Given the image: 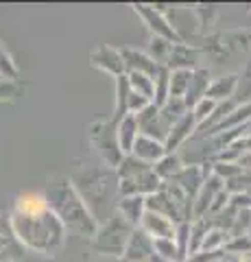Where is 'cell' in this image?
Instances as JSON below:
<instances>
[{
	"instance_id": "1",
	"label": "cell",
	"mask_w": 251,
	"mask_h": 262,
	"mask_svg": "<svg viewBox=\"0 0 251 262\" xmlns=\"http://www.w3.org/2000/svg\"><path fill=\"white\" fill-rule=\"evenodd\" d=\"M75 184L81 199L85 201L87 210L92 216L103 225L116 214L118 201H120V184L116 168H109L105 164H87V166L79 168L75 175L70 177Z\"/></svg>"
},
{
	"instance_id": "2",
	"label": "cell",
	"mask_w": 251,
	"mask_h": 262,
	"mask_svg": "<svg viewBox=\"0 0 251 262\" xmlns=\"http://www.w3.org/2000/svg\"><path fill=\"white\" fill-rule=\"evenodd\" d=\"M44 194L48 208L63 223L66 232L85 236V238H94L96 232H99V221L87 210L85 201L77 192L72 179H68L66 175H51L46 179Z\"/></svg>"
},
{
	"instance_id": "3",
	"label": "cell",
	"mask_w": 251,
	"mask_h": 262,
	"mask_svg": "<svg viewBox=\"0 0 251 262\" xmlns=\"http://www.w3.org/2000/svg\"><path fill=\"white\" fill-rule=\"evenodd\" d=\"M11 227L24 249L35 251L39 256H55L66 243V227L48 208L42 214L24 216L11 212Z\"/></svg>"
},
{
	"instance_id": "4",
	"label": "cell",
	"mask_w": 251,
	"mask_h": 262,
	"mask_svg": "<svg viewBox=\"0 0 251 262\" xmlns=\"http://www.w3.org/2000/svg\"><path fill=\"white\" fill-rule=\"evenodd\" d=\"M116 173L120 184V196H151L159 192L162 184H164L151 164L138 160L133 155H125Z\"/></svg>"
},
{
	"instance_id": "5",
	"label": "cell",
	"mask_w": 251,
	"mask_h": 262,
	"mask_svg": "<svg viewBox=\"0 0 251 262\" xmlns=\"http://www.w3.org/2000/svg\"><path fill=\"white\" fill-rule=\"evenodd\" d=\"M133 229L135 227L120 212H116L109 221L99 225V232L92 238V251L99 253V256H109V258L120 260L129 245Z\"/></svg>"
},
{
	"instance_id": "6",
	"label": "cell",
	"mask_w": 251,
	"mask_h": 262,
	"mask_svg": "<svg viewBox=\"0 0 251 262\" xmlns=\"http://www.w3.org/2000/svg\"><path fill=\"white\" fill-rule=\"evenodd\" d=\"M87 138L90 144L94 146L96 155L101 158V164L109 168H118L120 162L125 160V153L120 149L118 140V125L111 118H101L94 120L90 129H87Z\"/></svg>"
},
{
	"instance_id": "7",
	"label": "cell",
	"mask_w": 251,
	"mask_h": 262,
	"mask_svg": "<svg viewBox=\"0 0 251 262\" xmlns=\"http://www.w3.org/2000/svg\"><path fill=\"white\" fill-rule=\"evenodd\" d=\"M133 9H135V13L144 20V24H147L149 31H151L155 37H164V39H168V42H173V44H181V42H184L181 35L177 33V29L164 18V13H162L155 5H142V3L138 5V3H135Z\"/></svg>"
},
{
	"instance_id": "8",
	"label": "cell",
	"mask_w": 251,
	"mask_h": 262,
	"mask_svg": "<svg viewBox=\"0 0 251 262\" xmlns=\"http://www.w3.org/2000/svg\"><path fill=\"white\" fill-rule=\"evenodd\" d=\"M120 260L123 262H164L155 249V241H153L142 227L133 229L129 245Z\"/></svg>"
},
{
	"instance_id": "9",
	"label": "cell",
	"mask_w": 251,
	"mask_h": 262,
	"mask_svg": "<svg viewBox=\"0 0 251 262\" xmlns=\"http://www.w3.org/2000/svg\"><path fill=\"white\" fill-rule=\"evenodd\" d=\"M90 63L94 66V68L111 75L114 79L127 75L123 51H118V48H114V46H107V44H101L99 48H94L92 55H90Z\"/></svg>"
},
{
	"instance_id": "10",
	"label": "cell",
	"mask_w": 251,
	"mask_h": 262,
	"mask_svg": "<svg viewBox=\"0 0 251 262\" xmlns=\"http://www.w3.org/2000/svg\"><path fill=\"white\" fill-rule=\"evenodd\" d=\"M24 245L18 241L13 227L11 214L0 210V262H15L24 258Z\"/></svg>"
},
{
	"instance_id": "11",
	"label": "cell",
	"mask_w": 251,
	"mask_h": 262,
	"mask_svg": "<svg viewBox=\"0 0 251 262\" xmlns=\"http://www.w3.org/2000/svg\"><path fill=\"white\" fill-rule=\"evenodd\" d=\"M138 118V125H140V136H149V138H155L159 142H166L168 138V129L164 125V120L159 116V107L157 105H149L147 110H142L140 114H135Z\"/></svg>"
},
{
	"instance_id": "12",
	"label": "cell",
	"mask_w": 251,
	"mask_h": 262,
	"mask_svg": "<svg viewBox=\"0 0 251 262\" xmlns=\"http://www.w3.org/2000/svg\"><path fill=\"white\" fill-rule=\"evenodd\" d=\"M225 190V182L218 175H210L208 179H206V184H203V188L199 190V194L194 196V219H206L208 216V212H210V208H212V203H214V199L218 194H221Z\"/></svg>"
},
{
	"instance_id": "13",
	"label": "cell",
	"mask_w": 251,
	"mask_h": 262,
	"mask_svg": "<svg viewBox=\"0 0 251 262\" xmlns=\"http://www.w3.org/2000/svg\"><path fill=\"white\" fill-rule=\"evenodd\" d=\"M197 129H199L197 127V118H194L192 112H188L179 122H175L171 131H168V138L164 142L166 153H177L194 136V131H197Z\"/></svg>"
},
{
	"instance_id": "14",
	"label": "cell",
	"mask_w": 251,
	"mask_h": 262,
	"mask_svg": "<svg viewBox=\"0 0 251 262\" xmlns=\"http://www.w3.org/2000/svg\"><path fill=\"white\" fill-rule=\"evenodd\" d=\"M120 51H123L127 72H142V75H149L151 79H157L162 66L153 61L144 51H135V48H120Z\"/></svg>"
},
{
	"instance_id": "15",
	"label": "cell",
	"mask_w": 251,
	"mask_h": 262,
	"mask_svg": "<svg viewBox=\"0 0 251 262\" xmlns=\"http://www.w3.org/2000/svg\"><path fill=\"white\" fill-rule=\"evenodd\" d=\"M140 227L151 236L153 241H157V238H175V229H177V225L173 223L171 219L162 216V214H157V212H149V210H147V214H144Z\"/></svg>"
},
{
	"instance_id": "16",
	"label": "cell",
	"mask_w": 251,
	"mask_h": 262,
	"mask_svg": "<svg viewBox=\"0 0 251 262\" xmlns=\"http://www.w3.org/2000/svg\"><path fill=\"white\" fill-rule=\"evenodd\" d=\"M212 85V77H210V72L206 68H194L192 72V81H190V88H188V94H186V105H188V110L192 112L197 105L203 101L208 96V90Z\"/></svg>"
},
{
	"instance_id": "17",
	"label": "cell",
	"mask_w": 251,
	"mask_h": 262,
	"mask_svg": "<svg viewBox=\"0 0 251 262\" xmlns=\"http://www.w3.org/2000/svg\"><path fill=\"white\" fill-rule=\"evenodd\" d=\"M131 155H133V158H138V160L151 164V166H155V164L166 155V146H164V142L155 140V138L140 136L135 140V146H133Z\"/></svg>"
},
{
	"instance_id": "18",
	"label": "cell",
	"mask_w": 251,
	"mask_h": 262,
	"mask_svg": "<svg viewBox=\"0 0 251 262\" xmlns=\"http://www.w3.org/2000/svg\"><path fill=\"white\" fill-rule=\"evenodd\" d=\"M46 210H48V201L44 192H22L13 203L15 214H24V216H35Z\"/></svg>"
},
{
	"instance_id": "19",
	"label": "cell",
	"mask_w": 251,
	"mask_h": 262,
	"mask_svg": "<svg viewBox=\"0 0 251 262\" xmlns=\"http://www.w3.org/2000/svg\"><path fill=\"white\" fill-rule=\"evenodd\" d=\"M116 212H120L133 227H140L147 214V196H120Z\"/></svg>"
},
{
	"instance_id": "20",
	"label": "cell",
	"mask_w": 251,
	"mask_h": 262,
	"mask_svg": "<svg viewBox=\"0 0 251 262\" xmlns=\"http://www.w3.org/2000/svg\"><path fill=\"white\" fill-rule=\"evenodd\" d=\"M138 138H140V125H138L135 114H127L118 122V140H120V149H123L125 155H131Z\"/></svg>"
},
{
	"instance_id": "21",
	"label": "cell",
	"mask_w": 251,
	"mask_h": 262,
	"mask_svg": "<svg viewBox=\"0 0 251 262\" xmlns=\"http://www.w3.org/2000/svg\"><path fill=\"white\" fill-rule=\"evenodd\" d=\"M236 88H238V75H225L212 79V85H210L206 98H212L214 103L232 101L234 94H236Z\"/></svg>"
},
{
	"instance_id": "22",
	"label": "cell",
	"mask_w": 251,
	"mask_h": 262,
	"mask_svg": "<svg viewBox=\"0 0 251 262\" xmlns=\"http://www.w3.org/2000/svg\"><path fill=\"white\" fill-rule=\"evenodd\" d=\"M197 53L190 48V44H173V51H171V57H168V63L166 68L168 70H194L197 66Z\"/></svg>"
},
{
	"instance_id": "23",
	"label": "cell",
	"mask_w": 251,
	"mask_h": 262,
	"mask_svg": "<svg viewBox=\"0 0 251 262\" xmlns=\"http://www.w3.org/2000/svg\"><path fill=\"white\" fill-rule=\"evenodd\" d=\"M129 96H131V85H129V77L123 75L116 79V105L111 112V120L116 125L129 114Z\"/></svg>"
},
{
	"instance_id": "24",
	"label": "cell",
	"mask_w": 251,
	"mask_h": 262,
	"mask_svg": "<svg viewBox=\"0 0 251 262\" xmlns=\"http://www.w3.org/2000/svg\"><path fill=\"white\" fill-rule=\"evenodd\" d=\"M184 166L186 164H184V158L179 153H166L153 168H155V173L159 175L162 182H173Z\"/></svg>"
},
{
	"instance_id": "25",
	"label": "cell",
	"mask_w": 251,
	"mask_h": 262,
	"mask_svg": "<svg viewBox=\"0 0 251 262\" xmlns=\"http://www.w3.org/2000/svg\"><path fill=\"white\" fill-rule=\"evenodd\" d=\"M188 112L190 110H188V105H186L184 98H168L164 107H159V116L168 129H173L175 122H179Z\"/></svg>"
},
{
	"instance_id": "26",
	"label": "cell",
	"mask_w": 251,
	"mask_h": 262,
	"mask_svg": "<svg viewBox=\"0 0 251 262\" xmlns=\"http://www.w3.org/2000/svg\"><path fill=\"white\" fill-rule=\"evenodd\" d=\"M210 221L208 219H194L190 225V247H188V258L201 253V247H203V241L210 232Z\"/></svg>"
},
{
	"instance_id": "27",
	"label": "cell",
	"mask_w": 251,
	"mask_h": 262,
	"mask_svg": "<svg viewBox=\"0 0 251 262\" xmlns=\"http://www.w3.org/2000/svg\"><path fill=\"white\" fill-rule=\"evenodd\" d=\"M171 51H173V42H168V39H164V37L151 35L149 46H147V55L151 57L153 61H157L162 68H166L168 57H171Z\"/></svg>"
},
{
	"instance_id": "28",
	"label": "cell",
	"mask_w": 251,
	"mask_h": 262,
	"mask_svg": "<svg viewBox=\"0 0 251 262\" xmlns=\"http://www.w3.org/2000/svg\"><path fill=\"white\" fill-rule=\"evenodd\" d=\"M127 77L133 92L149 98L153 103V98H155V79H151L149 75H142V72H127Z\"/></svg>"
},
{
	"instance_id": "29",
	"label": "cell",
	"mask_w": 251,
	"mask_h": 262,
	"mask_svg": "<svg viewBox=\"0 0 251 262\" xmlns=\"http://www.w3.org/2000/svg\"><path fill=\"white\" fill-rule=\"evenodd\" d=\"M194 70H171V98H186Z\"/></svg>"
},
{
	"instance_id": "30",
	"label": "cell",
	"mask_w": 251,
	"mask_h": 262,
	"mask_svg": "<svg viewBox=\"0 0 251 262\" xmlns=\"http://www.w3.org/2000/svg\"><path fill=\"white\" fill-rule=\"evenodd\" d=\"M168 98H171V70L162 68V72L155 79V98H153V105L164 107Z\"/></svg>"
},
{
	"instance_id": "31",
	"label": "cell",
	"mask_w": 251,
	"mask_h": 262,
	"mask_svg": "<svg viewBox=\"0 0 251 262\" xmlns=\"http://www.w3.org/2000/svg\"><path fill=\"white\" fill-rule=\"evenodd\" d=\"M227 241H230V232H225V229H221V227H210V232L206 236L201 251H206V253L223 251L225 245H227Z\"/></svg>"
},
{
	"instance_id": "32",
	"label": "cell",
	"mask_w": 251,
	"mask_h": 262,
	"mask_svg": "<svg viewBox=\"0 0 251 262\" xmlns=\"http://www.w3.org/2000/svg\"><path fill=\"white\" fill-rule=\"evenodd\" d=\"M212 173L218 175L225 184L236 179L238 175L245 173V168L240 166V162H212Z\"/></svg>"
},
{
	"instance_id": "33",
	"label": "cell",
	"mask_w": 251,
	"mask_h": 262,
	"mask_svg": "<svg viewBox=\"0 0 251 262\" xmlns=\"http://www.w3.org/2000/svg\"><path fill=\"white\" fill-rule=\"evenodd\" d=\"M232 101L236 105L251 103V63L245 68V72L238 77V88H236V94H234Z\"/></svg>"
},
{
	"instance_id": "34",
	"label": "cell",
	"mask_w": 251,
	"mask_h": 262,
	"mask_svg": "<svg viewBox=\"0 0 251 262\" xmlns=\"http://www.w3.org/2000/svg\"><path fill=\"white\" fill-rule=\"evenodd\" d=\"M0 77L7 79V81H18V77H20L18 66H15L9 51L3 46V42H0Z\"/></svg>"
},
{
	"instance_id": "35",
	"label": "cell",
	"mask_w": 251,
	"mask_h": 262,
	"mask_svg": "<svg viewBox=\"0 0 251 262\" xmlns=\"http://www.w3.org/2000/svg\"><path fill=\"white\" fill-rule=\"evenodd\" d=\"M225 251L230 256L236 258H249L251 256V236H236V238H230L225 245Z\"/></svg>"
},
{
	"instance_id": "36",
	"label": "cell",
	"mask_w": 251,
	"mask_h": 262,
	"mask_svg": "<svg viewBox=\"0 0 251 262\" xmlns=\"http://www.w3.org/2000/svg\"><path fill=\"white\" fill-rule=\"evenodd\" d=\"M216 107H218V103H214L212 98H203L197 107L192 110V114H194V118H197V127H203L206 122L214 116V112H216ZM199 131V129H197Z\"/></svg>"
},
{
	"instance_id": "37",
	"label": "cell",
	"mask_w": 251,
	"mask_h": 262,
	"mask_svg": "<svg viewBox=\"0 0 251 262\" xmlns=\"http://www.w3.org/2000/svg\"><path fill=\"white\" fill-rule=\"evenodd\" d=\"M190 225H192V221H184V223H179V225H177V229H175V243H177V247H179V253L184 256V260H188Z\"/></svg>"
},
{
	"instance_id": "38",
	"label": "cell",
	"mask_w": 251,
	"mask_h": 262,
	"mask_svg": "<svg viewBox=\"0 0 251 262\" xmlns=\"http://www.w3.org/2000/svg\"><path fill=\"white\" fill-rule=\"evenodd\" d=\"M22 92V88L18 85V81H7L0 79V101H13Z\"/></svg>"
},
{
	"instance_id": "39",
	"label": "cell",
	"mask_w": 251,
	"mask_h": 262,
	"mask_svg": "<svg viewBox=\"0 0 251 262\" xmlns=\"http://www.w3.org/2000/svg\"><path fill=\"white\" fill-rule=\"evenodd\" d=\"M240 166H242V168H245V170H251V153H247V155H245V158H242V160H240Z\"/></svg>"
},
{
	"instance_id": "40",
	"label": "cell",
	"mask_w": 251,
	"mask_h": 262,
	"mask_svg": "<svg viewBox=\"0 0 251 262\" xmlns=\"http://www.w3.org/2000/svg\"><path fill=\"white\" fill-rule=\"evenodd\" d=\"M114 262H123V260H114Z\"/></svg>"
}]
</instances>
